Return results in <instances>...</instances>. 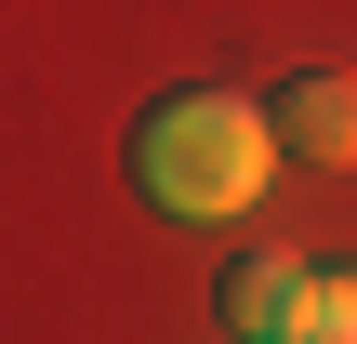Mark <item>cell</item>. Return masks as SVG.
Segmentation results:
<instances>
[{
	"label": "cell",
	"instance_id": "cell-4",
	"mask_svg": "<svg viewBox=\"0 0 357 344\" xmlns=\"http://www.w3.org/2000/svg\"><path fill=\"white\" fill-rule=\"evenodd\" d=\"M291 344H357V278H344V265H331V278L305 265V292H291Z\"/></svg>",
	"mask_w": 357,
	"mask_h": 344
},
{
	"label": "cell",
	"instance_id": "cell-2",
	"mask_svg": "<svg viewBox=\"0 0 357 344\" xmlns=\"http://www.w3.org/2000/svg\"><path fill=\"white\" fill-rule=\"evenodd\" d=\"M278 106V146L291 159H318V172H357V66H305L291 93H265Z\"/></svg>",
	"mask_w": 357,
	"mask_h": 344
},
{
	"label": "cell",
	"instance_id": "cell-3",
	"mask_svg": "<svg viewBox=\"0 0 357 344\" xmlns=\"http://www.w3.org/2000/svg\"><path fill=\"white\" fill-rule=\"evenodd\" d=\"M291 292H305V265H291V252H252V265L225 278V331H252V344H291Z\"/></svg>",
	"mask_w": 357,
	"mask_h": 344
},
{
	"label": "cell",
	"instance_id": "cell-1",
	"mask_svg": "<svg viewBox=\"0 0 357 344\" xmlns=\"http://www.w3.org/2000/svg\"><path fill=\"white\" fill-rule=\"evenodd\" d=\"M265 172H278V106H252V93H172L132 133V186L172 225H238L265 199Z\"/></svg>",
	"mask_w": 357,
	"mask_h": 344
}]
</instances>
